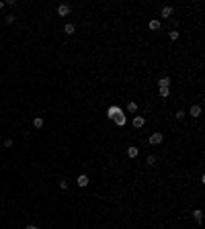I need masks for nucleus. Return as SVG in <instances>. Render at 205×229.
Wrapping results in <instances>:
<instances>
[{"label":"nucleus","instance_id":"6","mask_svg":"<svg viewBox=\"0 0 205 229\" xmlns=\"http://www.w3.org/2000/svg\"><path fill=\"white\" fill-rule=\"evenodd\" d=\"M58 15L60 16H68L70 15V6L68 4H60L58 6Z\"/></svg>","mask_w":205,"mask_h":229},{"label":"nucleus","instance_id":"24","mask_svg":"<svg viewBox=\"0 0 205 229\" xmlns=\"http://www.w3.org/2000/svg\"><path fill=\"white\" fill-rule=\"evenodd\" d=\"M2 8H4V2H0V10H2Z\"/></svg>","mask_w":205,"mask_h":229},{"label":"nucleus","instance_id":"3","mask_svg":"<svg viewBox=\"0 0 205 229\" xmlns=\"http://www.w3.org/2000/svg\"><path fill=\"white\" fill-rule=\"evenodd\" d=\"M121 111H123V108H119L117 104H111V107L107 108V117H109V119H113V117H115V115H119V112H121Z\"/></svg>","mask_w":205,"mask_h":229},{"label":"nucleus","instance_id":"20","mask_svg":"<svg viewBox=\"0 0 205 229\" xmlns=\"http://www.w3.org/2000/svg\"><path fill=\"white\" fill-rule=\"evenodd\" d=\"M60 188L66 190V188H68V182H66V180H60Z\"/></svg>","mask_w":205,"mask_h":229},{"label":"nucleus","instance_id":"5","mask_svg":"<svg viewBox=\"0 0 205 229\" xmlns=\"http://www.w3.org/2000/svg\"><path fill=\"white\" fill-rule=\"evenodd\" d=\"M172 12H174V8H172V6H164V8H162V12H160V16H162V19H170Z\"/></svg>","mask_w":205,"mask_h":229},{"label":"nucleus","instance_id":"18","mask_svg":"<svg viewBox=\"0 0 205 229\" xmlns=\"http://www.w3.org/2000/svg\"><path fill=\"white\" fill-rule=\"evenodd\" d=\"M127 111H129V112H137V104L136 103H127Z\"/></svg>","mask_w":205,"mask_h":229},{"label":"nucleus","instance_id":"2","mask_svg":"<svg viewBox=\"0 0 205 229\" xmlns=\"http://www.w3.org/2000/svg\"><path fill=\"white\" fill-rule=\"evenodd\" d=\"M113 121H115V125L117 127H123L127 123V117H125V111H121L119 112V115H115V117H113Z\"/></svg>","mask_w":205,"mask_h":229},{"label":"nucleus","instance_id":"21","mask_svg":"<svg viewBox=\"0 0 205 229\" xmlns=\"http://www.w3.org/2000/svg\"><path fill=\"white\" fill-rule=\"evenodd\" d=\"M176 119H185V111H176Z\"/></svg>","mask_w":205,"mask_h":229},{"label":"nucleus","instance_id":"1","mask_svg":"<svg viewBox=\"0 0 205 229\" xmlns=\"http://www.w3.org/2000/svg\"><path fill=\"white\" fill-rule=\"evenodd\" d=\"M164 141V135H162L160 131H154L150 135V139H148V143H150V145H160V143Z\"/></svg>","mask_w":205,"mask_h":229},{"label":"nucleus","instance_id":"23","mask_svg":"<svg viewBox=\"0 0 205 229\" xmlns=\"http://www.w3.org/2000/svg\"><path fill=\"white\" fill-rule=\"evenodd\" d=\"M25 229H37V225H27Z\"/></svg>","mask_w":205,"mask_h":229},{"label":"nucleus","instance_id":"19","mask_svg":"<svg viewBox=\"0 0 205 229\" xmlns=\"http://www.w3.org/2000/svg\"><path fill=\"white\" fill-rule=\"evenodd\" d=\"M4 23H6V25L15 23V16H12V15H6V16H4Z\"/></svg>","mask_w":205,"mask_h":229},{"label":"nucleus","instance_id":"15","mask_svg":"<svg viewBox=\"0 0 205 229\" xmlns=\"http://www.w3.org/2000/svg\"><path fill=\"white\" fill-rule=\"evenodd\" d=\"M146 164H148V166H154V164H156V156H154V153H150V156L146 158Z\"/></svg>","mask_w":205,"mask_h":229},{"label":"nucleus","instance_id":"9","mask_svg":"<svg viewBox=\"0 0 205 229\" xmlns=\"http://www.w3.org/2000/svg\"><path fill=\"white\" fill-rule=\"evenodd\" d=\"M137 153H140V149L137 147H127V158H131V160H136Z\"/></svg>","mask_w":205,"mask_h":229},{"label":"nucleus","instance_id":"8","mask_svg":"<svg viewBox=\"0 0 205 229\" xmlns=\"http://www.w3.org/2000/svg\"><path fill=\"white\" fill-rule=\"evenodd\" d=\"M168 86H170V78H168V76L158 80V88H168Z\"/></svg>","mask_w":205,"mask_h":229},{"label":"nucleus","instance_id":"13","mask_svg":"<svg viewBox=\"0 0 205 229\" xmlns=\"http://www.w3.org/2000/svg\"><path fill=\"white\" fill-rule=\"evenodd\" d=\"M148 27H150V31H158V29H160V21H156V19L150 21V25H148Z\"/></svg>","mask_w":205,"mask_h":229},{"label":"nucleus","instance_id":"17","mask_svg":"<svg viewBox=\"0 0 205 229\" xmlns=\"http://www.w3.org/2000/svg\"><path fill=\"white\" fill-rule=\"evenodd\" d=\"M179 35H181V33H179V31H176V29H172L170 33H168V37H170L172 41H176V39H179Z\"/></svg>","mask_w":205,"mask_h":229},{"label":"nucleus","instance_id":"10","mask_svg":"<svg viewBox=\"0 0 205 229\" xmlns=\"http://www.w3.org/2000/svg\"><path fill=\"white\" fill-rule=\"evenodd\" d=\"M88 182H90V178H88L86 174H80L78 176V186H88Z\"/></svg>","mask_w":205,"mask_h":229},{"label":"nucleus","instance_id":"4","mask_svg":"<svg viewBox=\"0 0 205 229\" xmlns=\"http://www.w3.org/2000/svg\"><path fill=\"white\" fill-rule=\"evenodd\" d=\"M144 123H146V119L142 117V115H137V117H133V121H131V125L136 127V129H142L144 127Z\"/></svg>","mask_w":205,"mask_h":229},{"label":"nucleus","instance_id":"16","mask_svg":"<svg viewBox=\"0 0 205 229\" xmlns=\"http://www.w3.org/2000/svg\"><path fill=\"white\" fill-rule=\"evenodd\" d=\"M33 127H35V129H41V127H43V119H41V117H37V119L33 121Z\"/></svg>","mask_w":205,"mask_h":229},{"label":"nucleus","instance_id":"12","mask_svg":"<svg viewBox=\"0 0 205 229\" xmlns=\"http://www.w3.org/2000/svg\"><path fill=\"white\" fill-rule=\"evenodd\" d=\"M189 112H191V115H193L195 119H197V117H201V107H199V104H193Z\"/></svg>","mask_w":205,"mask_h":229},{"label":"nucleus","instance_id":"14","mask_svg":"<svg viewBox=\"0 0 205 229\" xmlns=\"http://www.w3.org/2000/svg\"><path fill=\"white\" fill-rule=\"evenodd\" d=\"M158 94H160L162 98H168L170 96V90H168V88H158Z\"/></svg>","mask_w":205,"mask_h":229},{"label":"nucleus","instance_id":"11","mask_svg":"<svg viewBox=\"0 0 205 229\" xmlns=\"http://www.w3.org/2000/svg\"><path fill=\"white\" fill-rule=\"evenodd\" d=\"M74 31H76V25L74 23H68L66 27H64V33L66 35H74Z\"/></svg>","mask_w":205,"mask_h":229},{"label":"nucleus","instance_id":"22","mask_svg":"<svg viewBox=\"0 0 205 229\" xmlns=\"http://www.w3.org/2000/svg\"><path fill=\"white\" fill-rule=\"evenodd\" d=\"M4 147H12V139H4Z\"/></svg>","mask_w":205,"mask_h":229},{"label":"nucleus","instance_id":"7","mask_svg":"<svg viewBox=\"0 0 205 229\" xmlns=\"http://www.w3.org/2000/svg\"><path fill=\"white\" fill-rule=\"evenodd\" d=\"M193 217H195V221H197V223H203V211H201V209H195V211H193Z\"/></svg>","mask_w":205,"mask_h":229}]
</instances>
